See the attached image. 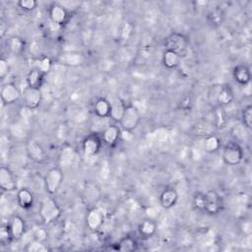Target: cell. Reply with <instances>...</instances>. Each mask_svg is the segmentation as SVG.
Wrapping results in <instances>:
<instances>
[{
	"label": "cell",
	"instance_id": "obj_1",
	"mask_svg": "<svg viewBox=\"0 0 252 252\" xmlns=\"http://www.w3.org/2000/svg\"><path fill=\"white\" fill-rule=\"evenodd\" d=\"M38 214L41 220L44 223L49 224L55 221L60 217L61 209L54 199H52L51 197H44L40 202Z\"/></svg>",
	"mask_w": 252,
	"mask_h": 252
},
{
	"label": "cell",
	"instance_id": "obj_2",
	"mask_svg": "<svg viewBox=\"0 0 252 252\" xmlns=\"http://www.w3.org/2000/svg\"><path fill=\"white\" fill-rule=\"evenodd\" d=\"M244 157L243 149L236 142H227L222 149V160L226 165L234 166L239 164Z\"/></svg>",
	"mask_w": 252,
	"mask_h": 252
},
{
	"label": "cell",
	"instance_id": "obj_3",
	"mask_svg": "<svg viewBox=\"0 0 252 252\" xmlns=\"http://www.w3.org/2000/svg\"><path fill=\"white\" fill-rule=\"evenodd\" d=\"M140 121L141 114L139 109L133 104H128L126 105L124 113L119 121V126L123 130L132 132L138 127Z\"/></svg>",
	"mask_w": 252,
	"mask_h": 252
},
{
	"label": "cell",
	"instance_id": "obj_4",
	"mask_svg": "<svg viewBox=\"0 0 252 252\" xmlns=\"http://www.w3.org/2000/svg\"><path fill=\"white\" fill-rule=\"evenodd\" d=\"M64 179L63 171L60 167H51L44 176V186L49 195H54L60 188Z\"/></svg>",
	"mask_w": 252,
	"mask_h": 252
},
{
	"label": "cell",
	"instance_id": "obj_5",
	"mask_svg": "<svg viewBox=\"0 0 252 252\" xmlns=\"http://www.w3.org/2000/svg\"><path fill=\"white\" fill-rule=\"evenodd\" d=\"M163 45L166 50H171L181 55L188 45V38L181 32H172L164 38Z\"/></svg>",
	"mask_w": 252,
	"mask_h": 252
},
{
	"label": "cell",
	"instance_id": "obj_6",
	"mask_svg": "<svg viewBox=\"0 0 252 252\" xmlns=\"http://www.w3.org/2000/svg\"><path fill=\"white\" fill-rule=\"evenodd\" d=\"M205 203L204 212L209 215H217L223 208V202L220 195L215 190H209L204 193Z\"/></svg>",
	"mask_w": 252,
	"mask_h": 252
},
{
	"label": "cell",
	"instance_id": "obj_7",
	"mask_svg": "<svg viewBox=\"0 0 252 252\" xmlns=\"http://www.w3.org/2000/svg\"><path fill=\"white\" fill-rule=\"evenodd\" d=\"M28 158L35 163H42L47 158V154L43 147L34 139H29L25 146Z\"/></svg>",
	"mask_w": 252,
	"mask_h": 252
},
{
	"label": "cell",
	"instance_id": "obj_8",
	"mask_svg": "<svg viewBox=\"0 0 252 252\" xmlns=\"http://www.w3.org/2000/svg\"><path fill=\"white\" fill-rule=\"evenodd\" d=\"M22 96L26 108H28L29 110H33L40 105L42 99V93L40 89L27 86L22 93Z\"/></svg>",
	"mask_w": 252,
	"mask_h": 252
},
{
	"label": "cell",
	"instance_id": "obj_9",
	"mask_svg": "<svg viewBox=\"0 0 252 252\" xmlns=\"http://www.w3.org/2000/svg\"><path fill=\"white\" fill-rule=\"evenodd\" d=\"M21 95L22 93L15 83L7 82L2 85L0 96L3 104H13L19 100Z\"/></svg>",
	"mask_w": 252,
	"mask_h": 252
},
{
	"label": "cell",
	"instance_id": "obj_10",
	"mask_svg": "<svg viewBox=\"0 0 252 252\" xmlns=\"http://www.w3.org/2000/svg\"><path fill=\"white\" fill-rule=\"evenodd\" d=\"M101 145H102L101 137L95 133H92L87 135L83 140L82 149L86 156L93 157L99 152Z\"/></svg>",
	"mask_w": 252,
	"mask_h": 252
},
{
	"label": "cell",
	"instance_id": "obj_11",
	"mask_svg": "<svg viewBox=\"0 0 252 252\" xmlns=\"http://www.w3.org/2000/svg\"><path fill=\"white\" fill-rule=\"evenodd\" d=\"M103 222H104V215L102 211L96 207H92L86 216L87 226L91 230L95 231L101 228V226L103 225Z\"/></svg>",
	"mask_w": 252,
	"mask_h": 252
},
{
	"label": "cell",
	"instance_id": "obj_12",
	"mask_svg": "<svg viewBox=\"0 0 252 252\" xmlns=\"http://www.w3.org/2000/svg\"><path fill=\"white\" fill-rule=\"evenodd\" d=\"M49 19L52 24L56 26H63L68 20V12L58 2H54L49 7Z\"/></svg>",
	"mask_w": 252,
	"mask_h": 252
},
{
	"label": "cell",
	"instance_id": "obj_13",
	"mask_svg": "<svg viewBox=\"0 0 252 252\" xmlns=\"http://www.w3.org/2000/svg\"><path fill=\"white\" fill-rule=\"evenodd\" d=\"M0 188L6 192H12L17 189V180L11 169L5 165L0 168Z\"/></svg>",
	"mask_w": 252,
	"mask_h": 252
},
{
	"label": "cell",
	"instance_id": "obj_14",
	"mask_svg": "<svg viewBox=\"0 0 252 252\" xmlns=\"http://www.w3.org/2000/svg\"><path fill=\"white\" fill-rule=\"evenodd\" d=\"M83 199L86 204H88L89 206L94 207L95 204L100 199L99 188L94 183H91V182L86 183L83 189Z\"/></svg>",
	"mask_w": 252,
	"mask_h": 252
},
{
	"label": "cell",
	"instance_id": "obj_15",
	"mask_svg": "<svg viewBox=\"0 0 252 252\" xmlns=\"http://www.w3.org/2000/svg\"><path fill=\"white\" fill-rule=\"evenodd\" d=\"M120 137H121V128H120V126H118L116 124L107 126L103 130L102 135H101L102 142H104L109 147L116 145L117 142L119 141Z\"/></svg>",
	"mask_w": 252,
	"mask_h": 252
},
{
	"label": "cell",
	"instance_id": "obj_16",
	"mask_svg": "<svg viewBox=\"0 0 252 252\" xmlns=\"http://www.w3.org/2000/svg\"><path fill=\"white\" fill-rule=\"evenodd\" d=\"M58 62L65 66L76 67L80 66L85 62V57L79 52H64L58 56Z\"/></svg>",
	"mask_w": 252,
	"mask_h": 252
},
{
	"label": "cell",
	"instance_id": "obj_17",
	"mask_svg": "<svg viewBox=\"0 0 252 252\" xmlns=\"http://www.w3.org/2000/svg\"><path fill=\"white\" fill-rule=\"evenodd\" d=\"M178 192L173 187H166L159 196V204L164 209H170L177 203Z\"/></svg>",
	"mask_w": 252,
	"mask_h": 252
},
{
	"label": "cell",
	"instance_id": "obj_18",
	"mask_svg": "<svg viewBox=\"0 0 252 252\" xmlns=\"http://www.w3.org/2000/svg\"><path fill=\"white\" fill-rule=\"evenodd\" d=\"M216 125L212 121L208 120H202L197 122L193 127V132L197 137L206 138L210 135H213L217 131Z\"/></svg>",
	"mask_w": 252,
	"mask_h": 252
},
{
	"label": "cell",
	"instance_id": "obj_19",
	"mask_svg": "<svg viewBox=\"0 0 252 252\" xmlns=\"http://www.w3.org/2000/svg\"><path fill=\"white\" fill-rule=\"evenodd\" d=\"M232 75H233L235 82L237 84H239L240 86H246L247 84L250 83L251 72H250V69L246 65H243V64L236 65L233 68Z\"/></svg>",
	"mask_w": 252,
	"mask_h": 252
},
{
	"label": "cell",
	"instance_id": "obj_20",
	"mask_svg": "<svg viewBox=\"0 0 252 252\" xmlns=\"http://www.w3.org/2000/svg\"><path fill=\"white\" fill-rule=\"evenodd\" d=\"M13 239H20L26 231L25 220L20 216H14L9 223Z\"/></svg>",
	"mask_w": 252,
	"mask_h": 252
},
{
	"label": "cell",
	"instance_id": "obj_21",
	"mask_svg": "<svg viewBox=\"0 0 252 252\" xmlns=\"http://www.w3.org/2000/svg\"><path fill=\"white\" fill-rule=\"evenodd\" d=\"M233 96V91L230 86H220L217 91L216 101L218 102L219 106H225L232 101Z\"/></svg>",
	"mask_w": 252,
	"mask_h": 252
},
{
	"label": "cell",
	"instance_id": "obj_22",
	"mask_svg": "<svg viewBox=\"0 0 252 252\" xmlns=\"http://www.w3.org/2000/svg\"><path fill=\"white\" fill-rule=\"evenodd\" d=\"M126 104L120 97H114L110 100V113L109 117L112 118L114 121L118 122L120 121L124 110H125Z\"/></svg>",
	"mask_w": 252,
	"mask_h": 252
},
{
	"label": "cell",
	"instance_id": "obj_23",
	"mask_svg": "<svg viewBox=\"0 0 252 252\" xmlns=\"http://www.w3.org/2000/svg\"><path fill=\"white\" fill-rule=\"evenodd\" d=\"M162 64L167 69H174L179 66L181 63V55L171 51V50H164L162 53Z\"/></svg>",
	"mask_w": 252,
	"mask_h": 252
},
{
	"label": "cell",
	"instance_id": "obj_24",
	"mask_svg": "<svg viewBox=\"0 0 252 252\" xmlns=\"http://www.w3.org/2000/svg\"><path fill=\"white\" fill-rule=\"evenodd\" d=\"M43 77L44 74L38 68L31 69L27 75V86L40 89L43 84Z\"/></svg>",
	"mask_w": 252,
	"mask_h": 252
},
{
	"label": "cell",
	"instance_id": "obj_25",
	"mask_svg": "<svg viewBox=\"0 0 252 252\" xmlns=\"http://www.w3.org/2000/svg\"><path fill=\"white\" fill-rule=\"evenodd\" d=\"M7 46L11 53L14 55H22L26 48L25 40L18 36V35H12L7 39Z\"/></svg>",
	"mask_w": 252,
	"mask_h": 252
},
{
	"label": "cell",
	"instance_id": "obj_26",
	"mask_svg": "<svg viewBox=\"0 0 252 252\" xmlns=\"http://www.w3.org/2000/svg\"><path fill=\"white\" fill-rule=\"evenodd\" d=\"M17 202L23 209H30L33 205V195L27 188H21L17 192Z\"/></svg>",
	"mask_w": 252,
	"mask_h": 252
},
{
	"label": "cell",
	"instance_id": "obj_27",
	"mask_svg": "<svg viewBox=\"0 0 252 252\" xmlns=\"http://www.w3.org/2000/svg\"><path fill=\"white\" fill-rule=\"evenodd\" d=\"M94 111L97 117H108L110 113V101L104 97L97 98L94 103Z\"/></svg>",
	"mask_w": 252,
	"mask_h": 252
},
{
	"label": "cell",
	"instance_id": "obj_28",
	"mask_svg": "<svg viewBox=\"0 0 252 252\" xmlns=\"http://www.w3.org/2000/svg\"><path fill=\"white\" fill-rule=\"evenodd\" d=\"M157 231V222L154 219L148 218L141 221L139 224V233L143 237H151Z\"/></svg>",
	"mask_w": 252,
	"mask_h": 252
},
{
	"label": "cell",
	"instance_id": "obj_29",
	"mask_svg": "<svg viewBox=\"0 0 252 252\" xmlns=\"http://www.w3.org/2000/svg\"><path fill=\"white\" fill-rule=\"evenodd\" d=\"M137 241L134 237L130 235L123 236L117 243H116V249L118 251L122 252H131L137 249Z\"/></svg>",
	"mask_w": 252,
	"mask_h": 252
},
{
	"label": "cell",
	"instance_id": "obj_30",
	"mask_svg": "<svg viewBox=\"0 0 252 252\" xmlns=\"http://www.w3.org/2000/svg\"><path fill=\"white\" fill-rule=\"evenodd\" d=\"M220 148V140L216 134H213L204 138L203 149L206 153H209V154L216 153Z\"/></svg>",
	"mask_w": 252,
	"mask_h": 252
},
{
	"label": "cell",
	"instance_id": "obj_31",
	"mask_svg": "<svg viewBox=\"0 0 252 252\" xmlns=\"http://www.w3.org/2000/svg\"><path fill=\"white\" fill-rule=\"evenodd\" d=\"M74 158H75V151L72 147L66 146L62 148L59 156V160L61 165H65V166L70 165L73 162Z\"/></svg>",
	"mask_w": 252,
	"mask_h": 252
},
{
	"label": "cell",
	"instance_id": "obj_32",
	"mask_svg": "<svg viewBox=\"0 0 252 252\" xmlns=\"http://www.w3.org/2000/svg\"><path fill=\"white\" fill-rule=\"evenodd\" d=\"M25 250L28 252H47L48 247L44 244V242L32 239L26 245Z\"/></svg>",
	"mask_w": 252,
	"mask_h": 252
},
{
	"label": "cell",
	"instance_id": "obj_33",
	"mask_svg": "<svg viewBox=\"0 0 252 252\" xmlns=\"http://www.w3.org/2000/svg\"><path fill=\"white\" fill-rule=\"evenodd\" d=\"M242 123L247 129H251L252 127V106L251 104H247L243 107L241 112Z\"/></svg>",
	"mask_w": 252,
	"mask_h": 252
},
{
	"label": "cell",
	"instance_id": "obj_34",
	"mask_svg": "<svg viewBox=\"0 0 252 252\" xmlns=\"http://www.w3.org/2000/svg\"><path fill=\"white\" fill-rule=\"evenodd\" d=\"M12 239H13V237H12L9 223L2 224L0 227V243H1V245L8 244Z\"/></svg>",
	"mask_w": 252,
	"mask_h": 252
},
{
	"label": "cell",
	"instance_id": "obj_35",
	"mask_svg": "<svg viewBox=\"0 0 252 252\" xmlns=\"http://www.w3.org/2000/svg\"><path fill=\"white\" fill-rule=\"evenodd\" d=\"M36 68H38L45 75L52 68V60L48 56H41L38 60V65Z\"/></svg>",
	"mask_w": 252,
	"mask_h": 252
},
{
	"label": "cell",
	"instance_id": "obj_36",
	"mask_svg": "<svg viewBox=\"0 0 252 252\" xmlns=\"http://www.w3.org/2000/svg\"><path fill=\"white\" fill-rule=\"evenodd\" d=\"M17 4L22 10H24L26 12H31V11L34 10L37 6V2L34 0H21Z\"/></svg>",
	"mask_w": 252,
	"mask_h": 252
},
{
	"label": "cell",
	"instance_id": "obj_37",
	"mask_svg": "<svg viewBox=\"0 0 252 252\" xmlns=\"http://www.w3.org/2000/svg\"><path fill=\"white\" fill-rule=\"evenodd\" d=\"M204 203H205L204 193H201V192L195 193V195L193 197V204H194L195 208L204 212Z\"/></svg>",
	"mask_w": 252,
	"mask_h": 252
},
{
	"label": "cell",
	"instance_id": "obj_38",
	"mask_svg": "<svg viewBox=\"0 0 252 252\" xmlns=\"http://www.w3.org/2000/svg\"><path fill=\"white\" fill-rule=\"evenodd\" d=\"M10 72V65L5 58L0 59V79L4 80Z\"/></svg>",
	"mask_w": 252,
	"mask_h": 252
},
{
	"label": "cell",
	"instance_id": "obj_39",
	"mask_svg": "<svg viewBox=\"0 0 252 252\" xmlns=\"http://www.w3.org/2000/svg\"><path fill=\"white\" fill-rule=\"evenodd\" d=\"M60 5H62L65 9H66V11L69 13L70 11L72 12V11H75L76 9H78L79 8V6L81 5V3L80 2H78V1H60V2H58Z\"/></svg>",
	"mask_w": 252,
	"mask_h": 252
},
{
	"label": "cell",
	"instance_id": "obj_40",
	"mask_svg": "<svg viewBox=\"0 0 252 252\" xmlns=\"http://www.w3.org/2000/svg\"><path fill=\"white\" fill-rule=\"evenodd\" d=\"M32 236H33V239H36L41 242H45V240L47 239V231L44 228L38 227L33 231Z\"/></svg>",
	"mask_w": 252,
	"mask_h": 252
},
{
	"label": "cell",
	"instance_id": "obj_41",
	"mask_svg": "<svg viewBox=\"0 0 252 252\" xmlns=\"http://www.w3.org/2000/svg\"><path fill=\"white\" fill-rule=\"evenodd\" d=\"M241 230L244 234L249 235L251 233V222L248 221H243L241 224Z\"/></svg>",
	"mask_w": 252,
	"mask_h": 252
}]
</instances>
